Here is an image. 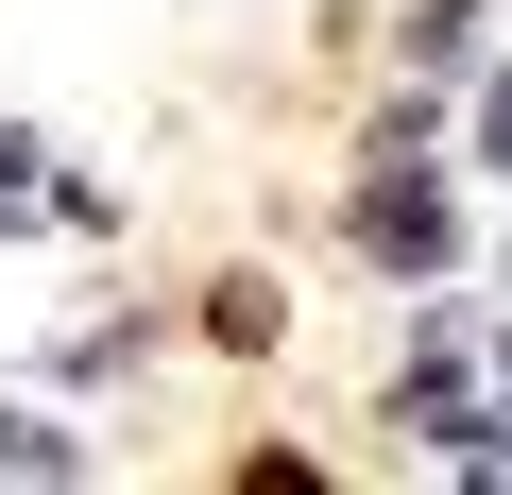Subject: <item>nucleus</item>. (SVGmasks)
Here are the masks:
<instances>
[{
	"instance_id": "1",
	"label": "nucleus",
	"mask_w": 512,
	"mask_h": 495,
	"mask_svg": "<svg viewBox=\"0 0 512 495\" xmlns=\"http://www.w3.org/2000/svg\"><path fill=\"white\" fill-rule=\"evenodd\" d=\"M376 257H393V274H444V257H461V222H444V188H427V171H393V188H376Z\"/></svg>"
},
{
	"instance_id": "2",
	"label": "nucleus",
	"mask_w": 512,
	"mask_h": 495,
	"mask_svg": "<svg viewBox=\"0 0 512 495\" xmlns=\"http://www.w3.org/2000/svg\"><path fill=\"white\" fill-rule=\"evenodd\" d=\"M0 461H18V478H52V461H69V444H52V427H35V410H0Z\"/></svg>"
},
{
	"instance_id": "3",
	"label": "nucleus",
	"mask_w": 512,
	"mask_h": 495,
	"mask_svg": "<svg viewBox=\"0 0 512 495\" xmlns=\"http://www.w3.org/2000/svg\"><path fill=\"white\" fill-rule=\"evenodd\" d=\"M478 137H495V171H512V69H495V103H478Z\"/></svg>"
}]
</instances>
